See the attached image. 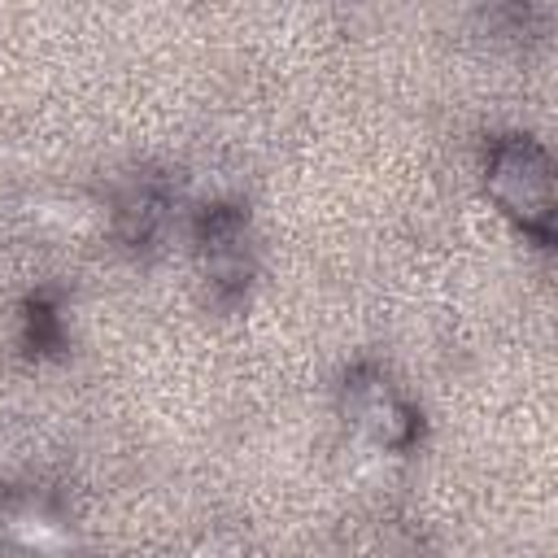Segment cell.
<instances>
[{"instance_id": "6da1fadb", "label": "cell", "mask_w": 558, "mask_h": 558, "mask_svg": "<svg viewBox=\"0 0 558 558\" xmlns=\"http://www.w3.org/2000/svg\"><path fill=\"white\" fill-rule=\"evenodd\" d=\"M488 196L541 244L554 240V161L532 140H497L488 153Z\"/></svg>"}, {"instance_id": "7a4b0ae2", "label": "cell", "mask_w": 558, "mask_h": 558, "mask_svg": "<svg viewBox=\"0 0 558 558\" xmlns=\"http://www.w3.org/2000/svg\"><path fill=\"white\" fill-rule=\"evenodd\" d=\"M349 423L379 449H405L414 440V410L397 397V388L379 371H357L344 388Z\"/></svg>"}, {"instance_id": "3957f363", "label": "cell", "mask_w": 558, "mask_h": 558, "mask_svg": "<svg viewBox=\"0 0 558 558\" xmlns=\"http://www.w3.org/2000/svg\"><path fill=\"white\" fill-rule=\"evenodd\" d=\"M532 4H536V9H549V0H532Z\"/></svg>"}]
</instances>
